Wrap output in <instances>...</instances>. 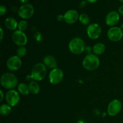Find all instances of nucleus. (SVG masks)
<instances>
[{
	"instance_id": "15",
	"label": "nucleus",
	"mask_w": 123,
	"mask_h": 123,
	"mask_svg": "<svg viewBox=\"0 0 123 123\" xmlns=\"http://www.w3.org/2000/svg\"><path fill=\"white\" fill-rule=\"evenodd\" d=\"M43 64L49 68H55L57 67V62L55 58L52 55H46L43 58Z\"/></svg>"
},
{
	"instance_id": "8",
	"label": "nucleus",
	"mask_w": 123,
	"mask_h": 123,
	"mask_svg": "<svg viewBox=\"0 0 123 123\" xmlns=\"http://www.w3.org/2000/svg\"><path fill=\"white\" fill-rule=\"evenodd\" d=\"M87 34L91 39H97L102 34V28L96 23L90 24L87 28Z\"/></svg>"
},
{
	"instance_id": "20",
	"label": "nucleus",
	"mask_w": 123,
	"mask_h": 123,
	"mask_svg": "<svg viewBox=\"0 0 123 123\" xmlns=\"http://www.w3.org/2000/svg\"><path fill=\"white\" fill-rule=\"evenodd\" d=\"M12 111V108L9 105L3 104L0 106V114L3 116H6L10 114Z\"/></svg>"
},
{
	"instance_id": "3",
	"label": "nucleus",
	"mask_w": 123,
	"mask_h": 123,
	"mask_svg": "<svg viewBox=\"0 0 123 123\" xmlns=\"http://www.w3.org/2000/svg\"><path fill=\"white\" fill-rule=\"evenodd\" d=\"M68 48L72 54L79 55L82 54L85 49L84 41L79 37H75L71 40L68 44Z\"/></svg>"
},
{
	"instance_id": "9",
	"label": "nucleus",
	"mask_w": 123,
	"mask_h": 123,
	"mask_svg": "<svg viewBox=\"0 0 123 123\" xmlns=\"http://www.w3.org/2000/svg\"><path fill=\"white\" fill-rule=\"evenodd\" d=\"M122 103L119 100H113L110 102L108 107V113L110 116L114 117L117 115L121 111Z\"/></svg>"
},
{
	"instance_id": "17",
	"label": "nucleus",
	"mask_w": 123,
	"mask_h": 123,
	"mask_svg": "<svg viewBox=\"0 0 123 123\" xmlns=\"http://www.w3.org/2000/svg\"><path fill=\"white\" fill-rule=\"evenodd\" d=\"M106 50V47L103 43H98L95 44L92 48V51L96 55H101L103 54Z\"/></svg>"
},
{
	"instance_id": "22",
	"label": "nucleus",
	"mask_w": 123,
	"mask_h": 123,
	"mask_svg": "<svg viewBox=\"0 0 123 123\" xmlns=\"http://www.w3.org/2000/svg\"><path fill=\"white\" fill-rule=\"evenodd\" d=\"M26 52H27V50H26V49L25 47L20 46L18 49H17V56H19V58L24 57V56L26 54Z\"/></svg>"
},
{
	"instance_id": "34",
	"label": "nucleus",
	"mask_w": 123,
	"mask_h": 123,
	"mask_svg": "<svg viewBox=\"0 0 123 123\" xmlns=\"http://www.w3.org/2000/svg\"><path fill=\"white\" fill-rule=\"evenodd\" d=\"M121 29H123V24L122 25H121Z\"/></svg>"
},
{
	"instance_id": "18",
	"label": "nucleus",
	"mask_w": 123,
	"mask_h": 123,
	"mask_svg": "<svg viewBox=\"0 0 123 123\" xmlns=\"http://www.w3.org/2000/svg\"><path fill=\"white\" fill-rule=\"evenodd\" d=\"M30 91L33 94H37L40 91V85L36 81H31L28 85Z\"/></svg>"
},
{
	"instance_id": "2",
	"label": "nucleus",
	"mask_w": 123,
	"mask_h": 123,
	"mask_svg": "<svg viewBox=\"0 0 123 123\" xmlns=\"http://www.w3.org/2000/svg\"><path fill=\"white\" fill-rule=\"evenodd\" d=\"M82 65L83 67L88 70H95L99 67V58L96 54H88L83 60Z\"/></svg>"
},
{
	"instance_id": "23",
	"label": "nucleus",
	"mask_w": 123,
	"mask_h": 123,
	"mask_svg": "<svg viewBox=\"0 0 123 123\" xmlns=\"http://www.w3.org/2000/svg\"><path fill=\"white\" fill-rule=\"evenodd\" d=\"M28 28V23L25 20H21L18 24V28L19 30L21 31H24L26 30Z\"/></svg>"
},
{
	"instance_id": "12",
	"label": "nucleus",
	"mask_w": 123,
	"mask_h": 123,
	"mask_svg": "<svg viewBox=\"0 0 123 123\" xmlns=\"http://www.w3.org/2000/svg\"><path fill=\"white\" fill-rule=\"evenodd\" d=\"M22 66V60L19 56H13L8 59L7 67L10 70L16 71L19 70Z\"/></svg>"
},
{
	"instance_id": "10",
	"label": "nucleus",
	"mask_w": 123,
	"mask_h": 123,
	"mask_svg": "<svg viewBox=\"0 0 123 123\" xmlns=\"http://www.w3.org/2000/svg\"><path fill=\"white\" fill-rule=\"evenodd\" d=\"M13 42L19 46H24L27 43V37L23 31L18 30L13 32L12 35Z\"/></svg>"
},
{
	"instance_id": "14",
	"label": "nucleus",
	"mask_w": 123,
	"mask_h": 123,
	"mask_svg": "<svg viewBox=\"0 0 123 123\" xmlns=\"http://www.w3.org/2000/svg\"><path fill=\"white\" fill-rule=\"evenodd\" d=\"M119 20H120V14H119V13L115 12V11L109 12L107 14L105 19L106 24L108 26H111L116 25L119 22Z\"/></svg>"
},
{
	"instance_id": "4",
	"label": "nucleus",
	"mask_w": 123,
	"mask_h": 123,
	"mask_svg": "<svg viewBox=\"0 0 123 123\" xmlns=\"http://www.w3.org/2000/svg\"><path fill=\"white\" fill-rule=\"evenodd\" d=\"M46 67L43 63H37L35 64L31 70V77L35 80H43L46 75Z\"/></svg>"
},
{
	"instance_id": "24",
	"label": "nucleus",
	"mask_w": 123,
	"mask_h": 123,
	"mask_svg": "<svg viewBox=\"0 0 123 123\" xmlns=\"http://www.w3.org/2000/svg\"><path fill=\"white\" fill-rule=\"evenodd\" d=\"M7 10L6 6H4V5H1L0 6V15H4L6 13V12H7Z\"/></svg>"
},
{
	"instance_id": "6",
	"label": "nucleus",
	"mask_w": 123,
	"mask_h": 123,
	"mask_svg": "<svg viewBox=\"0 0 123 123\" xmlns=\"http://www.w3.org/2000/svg\"><path fill=\"white\" fill-rule=\"evenodd\" d=\"M63 77V72L60 68H55L52 70L49 73V80L52 84L56 85L62 81Z\"/></svg>"
},
{
	"instance_id": "5",
	"label": "nucleus",
	"mask_w": 123,
	"mask_h": 123,
	"mask_svg": "<svg viewBox=\"0 0 123 123\" xmlns=\"http://www.w3.org/2000/svg\"><path fill=\"white\" fill-rule=\"evenodd\" d=\"M34 12L33 6L31 4H24L18 10V14L21 18L28 19L32 16Z\"/></svg>"
},
{
	"instance_id": "27",
	"label": "nucleus",
	"mask_w": 123,
	"mask_h": 123,
	"mask_svg": "<svg viewBox=\"0 0 123 123\" xmlns=\"http://www.w3.org/2000/svg\"><path fill=\"white\" fill-rule=\"evenodd\" d=\"M0 30H1V37H0V40H1V42H2L4 37V32L2 28H0Z\"/></svg>"
},
{
	"instance_id": "31",
	"label": "nucleus",
	"mask_w": 123,
	"mask_h": 123,
	"mask_svg": "<svg viewBox=\"0 0 123 123\" xmlns=\"http://www.w3.org/2000/svg\"><path fill=\"white\" fill-rule=\"evenodd\" d=\"M86 1L90 3H94V2H96L97 0H86Z\"/></svg>"
},
{
	"instance_id": "7",
	"label": "nucleus",
	"mask_w": 123,
	"mask_h": 123,
	"mask_svg": "<svg viewBox=\"0 0 123 123\" xmlns=\"http://www.w3.org/2000/svg\"><path fill=\"white\" fill-rule=\"evenodd\" d=\"M108 37L112 42H118L123 37V32L121 28L117 27V26H114L112 27L108 30Z\"/></svg>"
},
{
	"instance_id": "32",
	"label": "nucleus",
	"mask_w": 123,
	"mask_h": 123,
	"mask_svg": "<svg viewBox=\"0 0 123 123\" xmlns=\"http://www.w3.org/2000/svg\"><path fill=\"white\" fill-rule=\"evenodd\" d=\"M78 123H84L83 121H82V120H80V121H78Z\"/></svg>"
},
{
	"instance_id": "29",
	"label": "nucleus",
	"mask_w": 123,
	"mask_h": 123,
	"mask_svg": "<svg viewBox=\"0 0 123 123\" xmlns=\"http://www.w3.org/2000/svg\"><path fill=\"white\" fill-rule=\"evenodd\" d=\"M0 92H1V100H0V102H2V101L3 100V98H4V94H3V92H2V90H0Z\"/></svg>"
},
{
	"instance_id": "25",
	"label": "nucleus",
	"mask_w": 123,
	"mask_h": 123,
	"mask_svg": "<svg viewBox=\"0 0 123 123\" xmlns=\"http://www.w3.org/2000/svg\"><path fill=\"white\" fill-rule=\"evenodd\" d=\"M118 13L121 15H123V5L120 6L118 8Z\"/></svg>"
},
{
	"instance_id": "19",
	"label": "nucleus",
	"mask_w": 123,
	"mask_h": 123,
	"mask_svg": "<svg viewBox=\"0 0 123 123\" xmlns=\"http://www.w3.org/2000/svg\"><path fill=\"white\" fill-rule=\"evenodd\" d=\"M18 90H19V92L21 94L24 95V96H26V95L29 94L30 91L29 86L26 84L24 83H20L18 85Z\"/></svg>"
},
{
	"instance_id": "13",
	"label": "nucleus",
	"mask_w": 123,
	"mask_h": 123,
	"mask_svg": "<svg viewBox=\"0 0 123 123\" xmlns=\"http://www.w3.org/2000/svg\"><path fill=\"white\" fill-rule=\"evenodd\" d=\"M79 17V16L77 11L74 10H70L66 12L64 15V20L67 24H73L78 20Z\"/></svg>"
},
{
	"instance_id": "26",
	"label": "nucleus",
	"mask_w": 123,
	"mask_h": 123,
	"mask_svg": "<svg viewBox=\"0 0 123 123\" xmlns=\"http://www.w3.org/2000/svg\"><path fill=\"white\" fill-rule=\"evenodd\" d=\"M85 51H86V52H87L88 54H91V53H90V52H91V48H90V46H86V48H85Z\"/></svg>"
},
{
	"instance_id": "16",
	"label": "nucleus",
	"mask_w": 123,
	"mask_h": 123,
	"mask_svg": "<svg viewBox=\"0 0 123 123\" xmlns=\"http://www.w3.org/2000/svg\"><path fill=\"white\" fill-rule=\"evenodd\" d=\"M4 24L6 28L10 30H14L17 28V27H18V24L16 19L12 17L7 18L5 20Z\"/></svg>"
},
{
	"instance_id": "33",
	"label": "nucleus",
	"mask_w": 123,
	"mask_h": 123,
	"mask_svg": "<svg viewBox=\"0 0 123 123\" xmlns=\"http://www.w3.org/2000/svg\"><path fill=\"white\" fill-rule=\"evenodd\" d=\"M119 1H120L121 2H123V0H119Z\"/></svg>"
},
{
	"instance_id": "1",
	"label": "nucleus",
	"mask_w": 123,
	"mask_h": 123,
	"mask_svg": "<svg viewBox=\"0 0 123 123\" xmlns=\"http://www.w3.org/2000/svg\"><path fill=\"white\" fill-rule=\"evenodd\" d=\"M1 84L4 88L13 89L18 85V78L12 73H4L1 77Z\"/></svg>"
},
{
	"instance_id": "30",
	"label": "nucleus",
	"mask_w": 123,
	"mask_h": 123,
	"mask_svg": "<svg viewBox=\"0 0 123 123\" xmlns=\"http://www.w3.org/2000/svg\"><path fill=\"white\" fill-rule=\"evenodd\" d=\"M19 1H20V2H22V3H24V4H26L27 3V2H28L30 0H19Z\"/></svg>"
},
{
	"instance_id": "21",
	"label": "nucleus",
	"mask_w": 123,
	"mask_h": 123,
	"mask_svg": "<svg viewBox=\"0 0 123 123\" xmlns=\"http://www.w3.org/2000/svg\"><path fill=\"white\" fill-rule=\"evenodd\" d=\"M79 20L80 22L83 25H87L90 23V18H89L88 16L85 13H82L79 16Z\"/></svg>"
},
{
	"instance_id": "28",
	"label": "nucleus",
	"mask_w": 123,
	"mask_h": 123,
	"mask_svg": "<svg viewBox=\"0 0 123 123\" xmlns=\"http://www.w3.org/2000/svg\"><path fill=\"white\" fill-rule=\"evenodd\" d=\"M57 19L58 20H60V21H61V20H62L63 19H64V16L58 15V17H57Z\"/></svg>"
},
{
	"instance_id": "11",
	"label": "nucleus",
	"mask_w": 123,
	"mask_h": 123,
	"mask_svg": "<svg viewBox=\"0 0 123 123\" xmlns=\"http://www.w3.org/2000/svg\"><path fill=\"white\" fill-rule=\"evenodd\" d=\"M6 100L8 105L10 106H14L19 103L20 96L16 91L13 90L7 91L6 95Z\"/></svg>"
}]
</instances>
